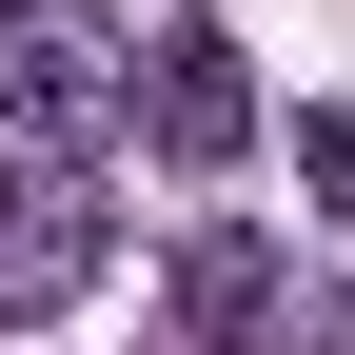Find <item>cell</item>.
<instances>
[{
    "mask_svg": "<svg viewBox=\"0 0 355 355\" xmlns=\"http://www.w3.org/2000/svg\"><path fill=\"white\" fill-rule=\"evenodd\" d=\"M99 257H119V198H99V158H0V336L20 316H79L99 296Z\"/></svg>",
    "mask_w": 355,
    "mask_h": 355,
    "instance_id": "obj_2",
    "label": "cell"
},
{
    "mask_svg": "<svg viewBox=\"0 0 355 355\" xmlns=\"http://www.w3.org/2000/svg\"><path fill=\"white\" fill-rule=\"evenodd\" d=\"M119 119H139V40H119V0H0V139L99 158Z\"/></svg>",
    "mask_w": 355,
    "mask_h": 355,
    "instance_id": "obj_1",
    "label": "cell"
},
{
    "mask_svg": "<svg viewBox=\"0 0 355 355\" xmlns=\"http://www.w3.org/2000/svg\"><path fill=\"white\" fill-rule=\"evenodd\" d=\"M296 178H316V198L355 217V119H296Z\"/></svg>",
    "mask_w": 355,
    "mask_h": 355,
    "instance_id": "obj_5",
    "label": "cell"
},
{
    "mask_svg": "<svg viewBox=\"0 0 355 355\" xmlns=\"http://www.w3.org/2000/svg\"><path fill=\"white\" fill-rule=\"evenodd\" d=\"M139 139H158V178H237V139H257V79H237V40H217V20L139 40Z\"/></svg>",
    "mask_w": 355,
    "mask_h": 355,
    "instance_id": "obj_3",
    "label": "cell"
},
{
    "mask_svg": "<svg viewBox=\"0 0 355 355\" xmlns=\"http://www.w3.org/2000/svg\"><path fill=\"white\" fill-rule=\"evenodd\" d=\"M296 355H355V296H316V316H296Z\"/></svg>",
    "mask_w": 355,
    "mask_h": 355,
    "instance_id": "obj_6",
    "label": "cell"
},
{
    "mask_svg": "<svg viewBox=\"0 0 355 355\" xmlns=\"http://www.w3.org/2000/svg\"><path fill=\"white\" fill-rule=\"evenodd\" d=\"M257 336H277V237L257 217H198L158 257V355H257Z\"/></svg>",
    "mask_w": 355,
    "mask_h": 355,
    "instance_id": "obj_4",
    "label": "cell"
}]
</instances>
